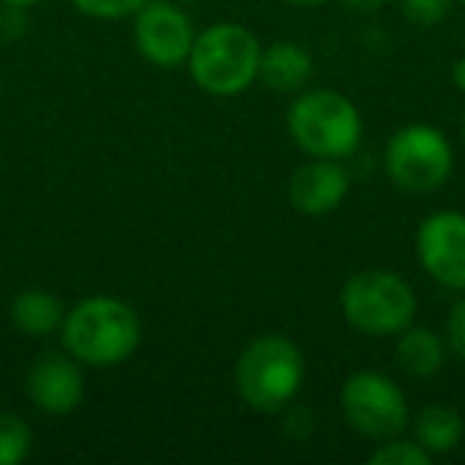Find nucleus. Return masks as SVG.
<instances>
[{
    "label": "nucleus",
    "mask_w": 465,
    "mask_h": 465,
    "mask_svg": "<svg viewBox=\"0 0 465 465\" xmlns=\"http://www.w3.org/2000/svg\"><path fill=\"white\" fill-rule=\"evenodd\" d=\"M395 357H399V367L405 370L408 376L427 380V376H437L440 370H443L446 344H443V338H437L430 329H411V325H408L405 331H399Z\"/></svg>",
    "instance_id": "obj_13"
},
{
    "label": "nucleus",
    "mask_w": 465,
    "mask_h": 465,
    "mask_svg": "<svg viewBox=\"0 0 465 465\" xmlns=\"http://www.w3.org/2000/svg\"><path fill=\"white\" fill-rule=\"evenodd\" d=\"M452 10V0H401V14L418 26H433V23L446 20Z\"/></svg>",
    "instance_id": "obj_19"
},
{
    "label": "nucleus",
    "mask_w": 465,
    "mask_h": 465,
    "mask_svg": "<svg viewBox=\"0 0 465 465\" xmlns=\"http://www.w3.org/2000/svg\"><path fill=\"white\" fill-rule=\"evenodd\" d=\"M262 45L240 23H217L194 35L188 71L211 96H240L259 77Z\"/></svg>",
    "instance_id": "obj_2"
},
{
    "label": "nucleus",
    "mask_w": 465,
    "mask_h": 465,
    "mask_svg": "<svg viewBox=\"0 0 465 465\" xmlns=\"http://www.w3.org/2000/svg\"><path fill=\"white\" fill-rule=\"evenodd\" d=\"M370 465H430V452L418 440H382L370 452Z\"/></svg>",
    "instance_id": "obj_17"
},
{
    "label": "nucleus",
    "mask_w": 465,
    "mask_h": 465,
    "mask_svg": "<svg viewBox=\"0 0 465 465\" xmlns=\"http://www.w3.org/2000/svg\"><path fill=\"white\" fill-rule=\"evenodd\" d=\"M291 4H300V7H316V4H322V0H291Z\"/></svg>",
    "instance_id": "obj_24"
},
{
    "label": "nucleus",
    "mask_w": 465,
    "mask_h": 465,
    "mask_svg": "<svg viewBox=\"0 0 465 465\" xmlns=\"http://www.w3.org/2000/svg\"><path fill=\"white\" fill-rule=\"evenodd\" d=\"M341 312L351 329L363 335H399L411 325L418 312V297L401 274L370 268L344 284Z\"/></svg>",
    "instance_id": "obj_5"
},
{
    "label": "nucleus",
    "mask_w": 465,
    "mask_h": 465,
    "mask_svg": "<svg viewBox=\"0 0 465 465\" xmlns=\"http://www.w3.org/2000/svg\"><path fill=\"white\" fill-rule=\"evenodd\" d=\"M259 77L274 93H297L312 77V58L297 42H274L262 52Z\"/></svg>",
    "instance_id": "obj_12"
},
{
    "label": "nucleus",
    "mask_w": 465,
    "mask_h": 465,
    "mask_svg": "<svg viewBox=\"0 0 465 465\" xmlns=\"http://www.w3.org/2000/svg\"><path fill=\"white\" fill-rule=\"evenodd\" d=\"M386 173L401 192H437L452 173V147L430 124H405L386 147Z\"/></svg>",
    "instance_id": "obj_6"
},
{
    "label": "nucleus",
    "mask_w": 465,
    "mask_h": 465,
    "mask_svg": "<svg viewBox=\"0 0 465 465\" xmlns=\"http://www.w3.org/2000/svg\"><path fill=\"white\" fill-rule=\"evenodd\" d=\"M462 137H465V118H462Z\"/></svg>",
    "instance_id": "obj_25"
},
{
    "label": "nucleus",
    "mask_w": 465,
    "mask_h": 465,
    "mask_svg": "<svg viewBox=\"0 0 465 465\" xmlns=\"http://www.w3.org/2000/svg\"><path fill=\"white\" fill-rule=\"evenodd\" d=\"M26 395L45 414H71L84 401V373L77 357L48 351L39 354L26 373Z\"/></svg>",
    "instance_id": "obj_10"
},
{
    "label": "nucleus",
    "mask_w": 465,
    "mask_h": 465,
    "mask_svg": "<svg viewBox=\"0 0 465 465\" xmlns=\"http://www.w3.org/2000/svg\"><path fill=\"white\" fill-rule=\"evenodd\" d=\"M386 0H344V7L348 10H357V14H373V10H380Z\"/></svg>",
    "instance_id": "obj_21"
},
{
    "label": "nucleus",
    "mask_w": 465,
    "mask_h": 465,
    "mask_svg": "<svg viewBox=\"0 0 465 465\" xmlns=\"http://www.w3.org/2000/svg\"><path fill=\"white\" fill-rule=\"evenodd\" d=\"M74 7L86 16H96V20H122L131 16L147 4V0H71Z\"/></svg>",
    "instance_id": "obj_18"
},
{
    "label": "nucleus",
    "mask_w": 465,
    "mask_h": 465,
    "mask_svg": "<svg viewBox=\"0 0 465 465\" xmlns=\"http://www.w3.org/2000/svg\"><path fill=\"white\" fill-rule=\"evenodd\" d=\"M462 7H465V0H462Z\"/></svg>",
    "instance_id": "obj_26"
},
{
    "label": "nucleus",
    "mask_w": 465,
    "mask_h": 465,
    "mask_svg": "<svg viewBox=\"0 0 465 465\" xmlns=\"http://www.w3.org/2000/svg\"><path fill=\"white\" fill-rule=\"evenodd\" d=\"M348 188H351V179L341 163L312 156L310 163H303V166L293 173L291 201L306 217H325V213H331L341 204Z\"/></svg>",
    "instance_id": "obj_11"
},
{
    "label": "nucleus",
    "mask_w": 465,
    "mask_h": 465,
    "mask_svg": "<svg viewBox=\"0 0 465 465\" xmlns=\"http://www.w3.org/2000/svg\"><path fill=\"white\" fill-rule=\"evenodd\" d=\"M418 259L440 287L465 291V213H430L418 226Z\"/></svg>",
    "instance_id": "obj_9"
},
{
    "label": "nucleus",
    "mask_w": 465,
    "mask_h": 465,
    "mask_svg": "<svg viewBox=\"0 0 465 465\" xmlns=\"http://www.w3.org/2000/svg\"><path fill=\"white\" fill-rule=\"evenodd\" d=\"M10 319H14V325L23 335L48 338L64 322V306H61L58 297H52L45 291H23L10 306Z\"/></svg>",
    "instance_id": "obj_14"
},
{
    "label": "nucleus",
    "mask_w": 465,
    "mask_h": 465,
    "mask_svg": "<svg viewBox=\"0 0 465 465\" xmlns=\"http://www.w3.org/2000/svg\"><path fill=\"white\" fill-rule=\"evenodd\" d=\"M303 351L284 335H262L236 361V389L255 411H284L303 386Z\"/></svg>",
    "instance_id": "obj_3"
},
{
    "label": "nucleus",
    "mask_w": 465,
    "mask_h": 465,
    "mask_svg": "<svg viewBox=\"0 0 465 465\" xmlns=\"http://www.w3.org/2000/svg\"><path fill=\"white\" fill-rule=\"evenodd\" d=\"M452 84H456V90L465 93V58H459L456 64H452Z\"/></svg>",
    "instance_id": "obj_22"
},
{
    "label": "nucleus",
    "mask_w": 465,
    "mask_h": 465,
    "mask_svg": "<svg viewBox=\"0 0 465 465\" xmlns=\"http://www.w3.org/2000/svg\"><path fill=\"white\" fill-rule=\"evenodd\" d=\"M341 408L348 424L367 440H392L408 427L405 392L376 370H357L341 389Z\"/></svg>",
    "instance_id": "obj_7"
},
{
    "label": "nucleus",
    "mask_w": 465,
    "mask_h": 465,
    "mask_svg": "<svg viewBox=\"0 0 465 465\" xmlns=\"http://www.w3.org/2000/svg\"><path fill=\"white\" fill-rule=\"evenodd\" d=\"M64 348L86 367H115L137 351L143 335L134 306L118 297H86L64 312Z\"/></svg>",
    "instance_id": "obj_1"
},
{
    "label": "nucleus",
    "mask_w": 465,
    "mask_h": 465,
    "mask_svg": "<svg viewBox=\"0 0 465 465\" xmlns=\"http://www.w3.org/2000/svg\"><path fill=\"white\" fill-rule=\"evenodd\" d=\"M4 4H10V7H33L39 0H4Z\"/></svg>",
    "instance_id": "obj_23"
},
{
    "label": "nucleus",
    "mask_w": 465,
    "mask_h": 465,
    "mask_svg": "<svg viewBox=\"0 0 465 465\" xmlns=\"http://www.w3.org/2000/svg\"><path fill=\"white\" fill-rule=\"evenodd\" d=\"M33 450V430L23 418L0 411V465H20Z\"/></svg>",
    "instance_id": "obj_16"
},
{
    "label": "nucleus",
    "mask_w": 465,
    "mask_h": 465,
    "mask_svg": "<svg viewBox=\"0 0 465 465\" xmlns=\"http://www.w3.org/2000/svg\"><path fill=\"white\" fill-rule=\"evenodd\" d=\"M137 52L156 67L188 64L194 45V26L169 0H147L134 14Z\"/></svg>",
    "instance_id": "obj_8"
},
{
    "label": "nucleus",
    "mask_w": 465,
    "mask_h": 465,
    "mask_svg": "<svg viewBox=\"0 0 465 465\" xmlns=\"http://www.w3.org/2000/svg\"><path fill=\"white\" fill-rule=\"evenodd\" d=\"M446 344L456 357L465 361V297L452 306L450 319H446Z\"/></svg>",
    "instance_id": "obj_20"
},
{
    "label": "nucleus",
    "mask_w": 465,
    "mask_h": 465,
    "mask_svg": "<svg viewBox=\"0 0 465 465\" xmlns=\"http://www.w3.org/2000/svg\"><path fill=\"white\" fill-rule=\"evenodd\" d=\"M287 128L306 156L341 160L361 143V112L335 90H310L291 105Z\"/></svg>",
    "instance_id": "obj_4"
},
{
    "label": "nucleus",
    "mask_w": 465,
    "mask_h": 465,
    "mask_svg": "<svg viewBox=\"0 0 465 465\" xmlns=\"http://www.w3.org/2000/svg\"><path fill=\"white\" fill-rule=\"evenodd\" d=\"M414 440H418L430 456L456 450L459 440H462V418H459V411L450 405H427L424 411L414 418Z\"/></svg>",
    "instance_id": "obj_15"
}]
</instances>
